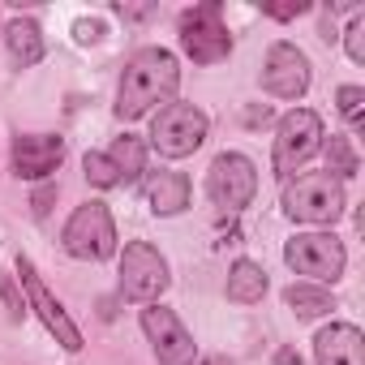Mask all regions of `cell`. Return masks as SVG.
I'll return each mask as SVG.
<instances>
[{"mask_svg": "<svg viewBox=\"0 0 365 365\" xmlns=\"http://www.w3.org/2000/svg\"><path fill=\"white\" fill-rule=\"evenodd\" d=\"M344 52L352 65H365V14H356L344 31Z\"/></svg>", "mask_w": 365, "mask_h": 365, "instance_id": "cb8c5ba5", "label": "cell"}, {"mask_svg": "<svg viewBox=\"0 0 365 365\" xmlns=\"http://www.w3.org/2000/svg\"><path fill=\"white\" fill-rule=\"evenodd\" d=\"M258 82H262V91H267L271 99H288V103H297V99L309 91V56H305L297 43L279 39V43L267 48V61H262Z\"/></svg>", "mask_w": 365, "mask_h": 365, "instance_id": "30bf717a", "label": "cell"}, {"mask_svg": "<svg viewBox=\"0 0 365 365\" xmlns=\"http://www.w3.org/2000/svg\"><path fill=\"white\" fill-rule=\"evenodd\" d=\"M61 245L73 254V258H82V262H108V258H116V224H112V211L99 202V198H91V202H82L73 215H69V224H65V232H61Z\"/></svg>", "mask_w": 365, "mask_h": 365, "instance_id": "5b68a950", "label": "cell"}, {"mask_svg": "<svg viewBox=\"0 0 365 365\" xmlns=\"http://www.w3.org/2000/svg\"><path fill=\"white\" fill-rule=\"evenodd\" d=\"M103 155L112 159L120 185H133V180L146 176V142H142L138 133H120V138L112 142V150H103Z\"/></svg>", "mask_w": 365, "mask_h": 365, "instance_id": "ac0fdd59", "label": "cell"}, {"mask_svg": "<svg viewBox=\"0 0 365 365\" xmlns=\"http://www.w3.org/2000/svg\"><path fill=\"white\" fill-rule=\"evenodd\" d=\"M314 365H365V335L352 322H331L314 335Z\"/></svg>", "mask_w": 365, "mask_h": 365, "instance_id": "5bb4252c", "label": "cell"}, {"mask_svg": "<svg viewBox=\"0 0 365 365\" xmlns=\"http://www.w3.org/2000/svg\"><path fill=\"white\" fill-rule=\"evenodd\" d=\"M335 108H339V116L361 133V112H365V91L361 86H339L335 91Z\"/></svg>", "mask_w": 365, "mask_h": 365, "instance_id": "7402d4cb", "label": "cell"}, {"mask_svg": "<svg viewBox=\"0 0 365 365\" xmlns=\"http://www.w3.org/2000/svg\"><path fill=\"white\" fill-rule=\"evenodd\" d=\"M142 194H146V207L155 215H180L190 207V176L185 172H172V168H159V172H146L142 180Z\"/></svg>", "mask_w": 365, "mask_h": 365, "instance_id": "9a60e30c", "label": "cell"}, {"mask_svg": "<svg viewBox=\"0 0 365 365\" xmlns=\"http://www.w3.org/2000/svg\"><path fill=\"white\" fill-rule=\"evenodd\" d=\"M284 305L297 318H322V314L335 309V297L322 284H292V288H284Z\"/></svg>", "mask_w": 365, "mask_h": 365, "instance_id": "d6986e66", "label": "cell"}, {"mask_svg": "<svg viewBox=\"0 0 365 365\" xmlns=\"http://www.w3.org/2000/svg\"><path fill=\"white\" fill-rule=\"evenodd\" d=\"M82 172H86V180H91L95 190H116V185H120V176H116V168H112V159H108L103 150H86Z\"/></svg>", "mask_w": 365, "mask_h": 365, "instance_id": "44dd1931", "label": "cell"}, {"mask_svg": "<svg viewBox=\"0 0 365 365\" xmlns=\"http://www.w3.org/2000/svg\"><path fill=\"white\" fill-rule=\"evenodd\" d=\"M52 202H56V185H39V190H35V198H31V211L43 220V215L52 211Z\"/></svg>", "mask_w": 365, "mask_h": 365, "instance_id": "4316f807", "label": "cell"}, {"mask_svg": "<svg viewBox=\"0 0 365 365\" xmlns=\"http://www.w3.org/2000/svg\"><path fill=\"white\" fill-rule=\"evenodd\" d=\"M322 120L318 112L309 108H292L288 116H279L275 125V155H271V168L275 176H292L301 163H309L318 150H322Z\"/></svg>", "mask_w": 365, "mask_h": 365, "instance_id": "52a82bcc", "label": "cell"}, {"mask_svg": "<svg viewBox=\"0 0 365 365\" xmlns=\"http://www.w3.org/2000/svg\"><path fill=\"white\" fill-rule=\"evenodd\" d=\"M322 150H327V176H335L339 185L361 172V159H356V150L344 133H331V142H322Z\"/></svg>", "mask_w": 365, "mask_h": 365, "instance_id": "ffe728a7", "label": "cell"}, {"mask_svg": "<svg viewBox=\"0 0 365 365\" xmlns=\"http://www.w3.org/2000/svg\"><path fill=\"white\" fill-rule=\"evenodd\" d=\"M348 211V198H344V185L327 172H305L297 180L284 185V215L292 224H335L339 215Z\"/></svg>", "mask_w": 365, "mask_h": 365, "instance_id": "7a4b0ae2", "label": "cell"}, {"mask_svg": "<svg viewBox=\"0 0 365 365\" xmlns=\"http://www.w3.org/2000/svg\"><path fill=\"white\" fill-rule=\"evenodd\" d=\"M207 129H211V120H207L202 108H194V103H168L150 120V146L163 159H185V155H194L207 142Z\"/></svg>", "mask_w": 365, "mask_h": 365, "instance_id": "8992f818", "label": "cell"}, {"mask_svg": "<svg viewBox=\"0 0 365 365\" xmlns=\"http://www.w3.org/2000/svg\"><path fill=\"white\" fill-rule=\"evenodd\" d=\"M309 5H305V0H297V5H262V14L267 18H275V22H292V18H301Z\"/></svg>", "mask_w": 365, "mask_h": 365, "instance_id": "484cf974", "label": "cell"}, {"mask_svg": "<svg viewBox=\"0 0 365 365\" xmlns=\"http://www.w3.org/2000/svg\"><path fill=\"white\" fill-rule=\"evenodd\" d=\"M275 365H305V361H301L292 348H279V352H275Z\"/></svg>", "mask_w": 365, "mask_h": 365, "instance_id": "4dcf8cb0", "label": "cell"}, {"mask_svg": "<svg viewBox=\"0 0 365 365\" xmlns=\"http://www.w3.org/2000/svg\"><path fill=\"white\" fill-rule=\"evenodd\" d=\"M142 331H146V339H150L159 365H194V361H198L194 335L185 331V322H180L172 309H163L159 301L142 309Z\"/></svg>", "mask_w": 365, "mask_h": 365, "instance_id": "7c38bea8", "label": "cell"}, {"mask_svg": "<svg viewBox=\"0 0 365 365\" xmlns=\"http://www.w3.org/2000/svg\"><path fill=\"white\" fill-rule=\"evenodd\" d=\"M224 297L232 305H258L267 297V271L250 258H237L232 271H228V284H224Z\"/></svg>", "mask_w": 365, "mask_h": 365, "instance_id": "e0dca14e", "label": "cell"}, {"mask_svg": "<svg viewBox=\"0 0 365 365\" xmlns=\"http://www.w3.org/2000/svg\"><path fill=\"white\" fill-rule=\"evenodd\" d=\"M73 39L78 43H99L103 39V22L99 18H78L73 22Z\"/></svg>", "mask_w": 365, "mask_h": 365, "instance_id": "d4e9b609", "label": "cell"}, {"mask_svg": "<svg viewBox=\"0 0 365 365\" xmlns=\"http://www.w3.org/2000/svg\"><path fill=\"white\" fill-rule=\"evenodd\" d=\"M116 14H120V18L142 22V18H150V14H155V5H116Z\"/></svg>", "mask_w": 365, "mask_h": 365, "instance_id": "83f0119b", "label": "cell"}, {"mask_svg": "<svg viewBox=\"0 0 365 365\" xmlns=\"http://www.w3.org/2000/svg\"><path fill=\"white\" fill-rule=\"evenodd\" d=\"M0 301H5V309H9V318H14V322H22V318H26V297L18 292V279H14L5 267H0Z\"/></svg>", "mask_w": 365, "mask_h": 365, "instance_id": "603a6c76", "label": "cell"}, {"mask_svg": "<svg viewBox=\"0 0 365 365\" xmlns=\"http://www.w3.org/2000/svg\"><path fill=\"white\" fill-rule=\"evenodd\" d=\"M180 52H185L194 65H220L232 52V35L224 26V5L220 0H207V5H194L180 14Z\"/></svg>", "mask_w": 365, "mask_h": 365, "instance_id": "277c9868", "label": "cell"}, {"mask_svg": "<svg viewBox=\"0 0 365 365\" xmlns=\"http://www.w3.org/2000/svg\"><path fill=\"white\" fill-rule=\"evenodd\" d=\"M241 120H245L250 129H258V125H267V120H271V108H267V103H262V108H245V116H241Z\"/></svg>", "mask_w": 365, "mask_h": 365, "instance_id": "f1b7e54d", "label": "cell"}, {"mask_svg": "<svg viewBox=\"0 0 365 365\" xmlns=\"http://www.w3.org/2000/svg\"><path fill=\"white\" fill-rule=\"evenodd\" d=\"M0 39H5L9 61H14L18 69H31V65L43 61V31H39L35 18H14L5 31H0Z\"/></svg>", "mask_w": 365, "mask_h": 365, "instance_id": "2e32d148", "label": "cell"}, {"mask_svg": "<svg viewBox=\"0 0 365 365\" xmlns=\"http://www.w3.org/2000/svg\"><path fill=\"white\" fill-rule=\"evenodd\" d=\"M18 275H22V288H26V309L39 314V322L48 327V335H52L65 352H82V331L73 327V318L65 314V305L48 292V284L39 279V271H35L31 258H18Z\"/></svg>", "mask_w": 365, "mask_h": 365, "instance_id": "8fae6325", "label": "cell"}, {"mask_svg": "<svg viewBox=\"0 0 365 365\" xmlns=\"http://www.w3.org/2000/svg\"><path fill=\"white\" fill-rule=\"evenodd\" d=\"M322 39H327V43L339 39V35H335V22H331V9H322Z\"/></svg>", "mask_w": 365, "mask_h": 365, "instance_id": "f546056e", "label": "cell"}, {"mask_svg": "<svg viewBox=\"0 0 365 365\" xmlns=\"http://www.w3.org/2000/svg\"><path fill=\"white\" fill-rule=\"evenodd\" d=\"M284 262L305 275L309 284H335L344 275V241L335 232H297L288 245H284Z\"/></svg>", "mask_w": 365, "mask_h": 365, "instance_id": "9c48e42d", "label": "cell"}, {"mask_svg": "<svg viewBox=\"0 0 365 365\" xmlns=\"http://www.w3.org/2000/svg\"><path fill=\"white\" fill-rule=\"evenodd\" d=\"M254 194H258V168H254V159L237 155V150L215 155V163L207 168V198L220 211L237 215V211H245L254 202Z\"/></svg>", "mask_w": 365, "mask_h": 365, "instance_id": "ba28073f", "label": "cell"}, {"mask_svg": "<svg viewBox=\"0 0 365 365\" xmlns=\"http://www.w3.org/2000/svg\"><path fill=\"white\" fill-rule=\"evenodd\" d=\"M172 284V271H168V258L150 245V241H129L120 250V301L129 305H155Z\"/></svg>", "mask_w": 365, "mask_h": 365, "instance_id": "3957f363", "label": "cell"}, {"mask_svg": "<svg viewBox=\"0 0 365 365\" xmlns=\"http://www.w3.org/2000/svg\"><path fill=\"white\" fill-rule=\"evenodd\" d=\"M180 82V65L168 48H142L129 56L125 73H120V86H116V116L120 120H138L146 116L155 103L172 99Z\"/></svg>", "mask_w": 365, "mask_h": 365, "instance_id": "6da1fadb", "label": "cell"}, {"mask_svg": "<svg viewBox=\"0 0 365 365\" xmlns=\"http://www.w3.org/2000/svg\"><path fill=\"white\" fill-rule=\"evenodd\" d=\"M202 365H228V361H224V356H207Z\"/></svg>", "mask_w": 365, "mask_h": 365, "instance_id": "1f68e13d", "label": "cell"}, {"mask_svg": "<svg viewBox=\"0 0 365 365\" xmlns=\"http://www.w3.org/2000/svg\"><path fill=\"white\" fill-rule=\"evenodd\" d=\"M65 159V138L56 133H26L14 142V172L22 180H48Z\"/></svg>", "mask_w": 365, "mask_h": 365, "instance_id": "4fadbf2b", "label": "cell"}]
</instances>
